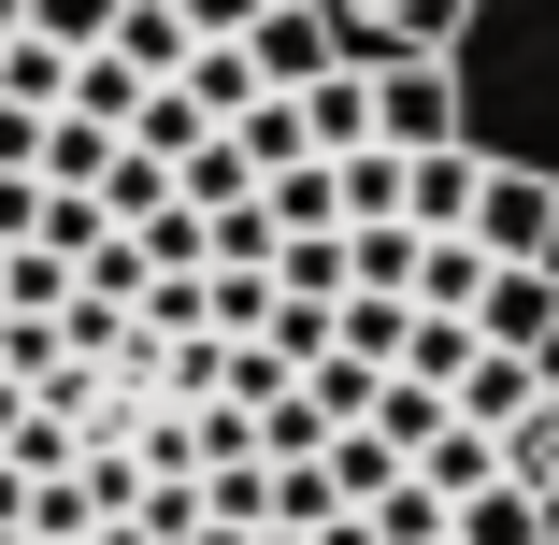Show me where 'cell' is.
I'll list each match as a JSON object with an SVG mask.
<instances>
[{
  "instance_id": "obj_1",
  "label": "cell",
  "mask_w": 559,
  "mask_h": 545,
  "mask_svg": "<svg viewBox=\"0 0 559 545\" xmlns=\"http://www.w3.org/2000/svg\"><path fill=\"white\" fill-rule=\"evenodd\" d=\"M359 72H373V144H402V158L416 144H474L460 130V58H359Z\"/></svg>"
},
{
  "instance_id": "obj_2",
  "label": "cell",
  "mask_w": 559,
  "mask_h": 545,
  "mask_svg": "<svg viewBox=\"0 0 559 545\" xmlns=\"http://www.w3.org/2000/svg\"><path fill=\"white\" fill-rule=\"evenodd\" d=\"M460 230H474L488 259H559V173H531V158H488Z\"/></svg>"
},
{
  "instance_id": "obj_3",
  "label": "cell",
  "mask_w": 559,
  "mask_h": 545,
  "mask_svg": "<svg viewBox=\"0 0 559 545\" xmlns=\"http://www.w3.org/2000/svg\"><path fill=\"white\" fill-rule=\"evenodd\" d=\"M316 15L345 29V58H460L488 0H316Z\"/></svg>"
},
{
  "instance_id": "obj_4",
  "label": "cell",
  "mask_w": 559,
  "mask_h": 545,
  "mask_svg": "<svg viewBox=\"0 0 559 545\" xmlns=\"http://www.w3.org/2000/svg\"><path fill=\"white\" fill-rule=\"evenodd\" d=\"M474 345H502V359H559V259H488V287H474Z\"/></svg>"
},
{
  "instance_id": "obj_5",
  "label": "cell",
  "mask_w": 559,
  "mask_h": 545,
  "mask_svg": "<svg viewBox=\"0 0 559 545\" xmlns=\"http://www.w3.org/2000/svg\"><path fill=\"white\" fill-rule=\"evenodd\" d=\"M230 44L259 58V86H316V72H345V29H330L316 0H259V15H245Z\"/></svg>"
},
{
  "instance_id": "obj_6",
  "label": "cell",
  "mask_w": 559,
  "mask_h": 545,
  "mask_svg": "<svg viewBox=\"0 0 559 545\" xmlns=\"http://www.w3.org/2000/svg\"><path fill=\"white\" fill-rule=\"evenodd\" d=\"M545 388H559V359H502V345H474V374L444 388V416H460V430H488V446H502V430H516V416H531Z\"/></svg>"
},
{
  "instance_id": "obj_7",
  "label": "cell",
  "mask_w": 559,
  "mask_h": 545,
  "mask_svg": "<svg viewBox=\"0 0 559 545\" xmlns=\"http://www.w3.org/2000/svg\"><path fill=\"white\" fill-rule=\"evenodd\" d=\"M444 545H559V502H545V488H516V474H488V488L444 502Z\"/></svg>"
},
{
  "instance_id": "obj_8",
  "label": "cell",
  "mask_w": 559,
  "mask_h": 545,
  "mask_svg": "<svg viewBox=\"0 0 559 545\" xmlns=\"http://www.w3.org/2000/svg\"><path fill=\"white\" fill-rule=\"evenodd\" d=\"M474 173H488V144H416L402 158V230H460V215H474Z\"/></svg>"
},
{
  "instance_id": "obj_9",
  "label": "cell",
  "mask_w": 559,
  "mask_h": 545,
  "mask_svg": "<svg viewBox=\"0 0 559 545\" xmlns=\"http://www.w3.org/2000/svg\"><path fill=\"white\" fill-rule=\"evenodd\" d=\"M474 287H488V245L474 230H416V273H402L416 316H474Z\"/></svg>"
},
{
  "instance_id": "obj_10",
  "label": "cell",
  "mask_w": 559,
  "mask_h": 545,
  "mask_svg": "<svg viewBox=\"0 0 559 545\" xmlns=\"http://www.w3.org/2000/svg\"><path fill=\"white\" fill-rule=\"evenodd\" d=\"M301 144H316V158H345V144H373V72H359V58L301 86Z\"/></svg>"
},
{
  "instance_id": "obj_11",
  "label": "cell",
  "mask_w": 559,
  "mask_h": 545,
  "mask_svg": "<svg viewBox=\"0 0 559 545\" xmlns=\"http://www.w3.org/2000/svg\"><path fill=\"white\" fill-rule=\"evenodd\" d=\"M402 474H416L430 502H460V488H488V474H502V446H488V430H460V416H444V430H430V446H416Z\"/></svg>"
},
{
  "instance_id": "obj_12",
  "label": "cell",
  "mask_w": 559,
  "mask_h": 545,
  "mask_svg": "<svg viewBox=\"0 0 559 545\" xmlns=\"http://www.w3.org/2000/svg\"><path fill=\"white\" fill-rule=\"evenodd\" d=\"M388 374H416V388H460L474 374V316H402V359Z\"/></svg>"
},
{
  "instance_id": "obj_13",
  "label": "cell",
  "mask_w": 559,
  "mask_h": 545,
  "mask_svg": "<svg viewBox=\"0 0 559 545\" xmlns=\"http://www.w3.org/2000/svg\"><path fill=\"white\" fill-rule=\"evenodd\" d=\"M100 44H116L130 72H187V15H173V0H116V29H100Z\"/></svg>"
},
{
  "instance_id": "obj_14",
  "label": "cell",
  "mask_w": 559,
  "mask_h": 545,
  "mask_svg": "<svg viewBox=\"0 0 559 545\" xmlns=\"http://www.w3.org/2000/svg\"><path fill=\"white\" fill-rule=\"evenodd\" d=\"M330 488H345V502H388L402 488V446H388V430H330Z\"/></svg>"
},
{
  "instance_id": "obj_15",
  "label": "cell",
  "mask_w": 559,
  "mask_h": 545,
  "mask_svg": "<svg viewBox=\"0 0 559 545\" xmlns=\"http://www.w3.org/2000/svg\"><path fill=\"white\" fill-rule=\"evenodd\" d=\"M359 517H373V545H444V502H430L416 474H402L388 502H359Z\"/></svg>"
},
{
  "instance_id": "obj_16",
  "label": "cell",
  "mask_w": 559,
  "mask_h": 545,
  "mask_svg": "<svg viewBox=\"0 0 559 545\" xmlns=\"http://www.w3.org/2000/svg\"><path fill=\"white\" fill-rule=\"evenodd\" d=\"M15 29H44V44H72V58H86L100 29H116V0H29V15H15Z\"/></svg>"
},
{
  "instance_id": "obj_17",
  "label": "cell",
  "mask_w": 559,
  "mask_h": 545,
  "mask_svg": "<svg viewBox=\"0 0 559 545\" xmlns=\"http://www.w3.org/2000/svg\"><path fill=\"white\" fill-rule=\"evenodd\" d=\"M173 15H187V44H230V29L259 15V0H173Z\"/></svg>"
},
{
  "instance_id": "obj_18",
  "label": "cell",
  "mask_w": 559,
  "mask_h": 545,
  "mask_svg": "<svg viewBox=\"0 0 559 545\" xmlns=\"http://www.w3.org/2000/svg\"><path fill=\"white\" fill-rule=\"evenodd\" d=\"M316 545H373V517H330V531H316Z\"/></svg>"
},
{
  "instance_id": "obj_19",
  "label": "cell",
  "mask_w": 559,
  "mask_h": 545,
  "mask_svg": "<svg viewBox=\"0 0 559 545\" xmlns=\"http://www.w3.org/2000/svg\"><path fill=\"white\" fill-rule=\"evenodd\" d=\"M15 15H29V0H0V29H15Z\"/></svg>"
}]
</instances>
